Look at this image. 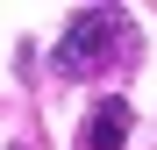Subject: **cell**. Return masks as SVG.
<instances>
[{"instance_id": "cell-2", "label": "cell", "mask_w": 157, "mask_h": 150, "mask_svg": "<svg viewBox=\"0 0 157 150\" xmlns=\"http://www.w3.org/2000/svg\"><path fill=\"white\" fill-rule=\"evenodd\" d=\"M128 129H136V114H128V100L107 93V100H93V114L78 121V150H121Z\"/></svg>"}, {"instance_id": "cell-1", "label": "cell", "mask_w": 157, "mask_h": 150, "mask_svg": "<svg viewBox=\"0 0 157 150\" xmlns=\"http://www.w3.org/2000/svg\"><path fill=\"white\" fill-rule=\"evenodd\" d=\"M121 36H128V14L121 7H78L64 21V36L50 43V71H57V79H86V71H100L121 50Z\"/></svg>"}]
</instances>
